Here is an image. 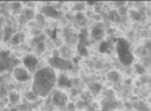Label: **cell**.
I'll return each mask as SVG.
<instances>
[{
    "instance_id": "6da1fadb",
    "label": "cell",
    "mask_w": 151,
    "mask_h": 111,
    "mask_svg": "<svg viewBox=\"0 0 151 111\" xmlns=\"http://www.w3.org/2000/svg\"><path fill=\"white\" fill-rule=\"evenodd\" d=\"M56 82L57 76L53 68L44 67L36 72L34 83H32V92L38 96L45 97L53 90Z\"/></svg>"
},
{
    "instance_id": "7a4b0ae2",
    "label": "cell",
    "mask_w": 151,
    "mask_h": 111,
    "mask_svg": "<svg viewBox=\"0 0 151 111\" xmlns=\"http://www.w3.org/2000/svg\"><path fill=\"white\" fill-rule=\"evenodd\" d=\"M116 52L120 62L123 65H129L134 62V56L129 50V43L125 39L119 38L116 40Z\"/></svg>"
},
{
    "instance_id": "3957f363",
    "label": "cell",
    "mask_w": 151,
    "mask_h": 111,
    "mask_svg": "<svg viewBox=\"0 0 151 111\" xmlns=\"http://www.w3.org/2000/svg\"><path fill=\"white\" fill-rule=\"evenodd\" d=\"M47 63L50 64V66L52 68L60 70H71L73 67V62L62 58V57H51V58H49Z\"/></svg>"
},
{
    "instance_id": "277c9868",
    "label": "cell",
    "mask_w": 151,
    "mask_h": 111,
    "mask_svg": "<svg viewBox=\"0 0 151 111\" xmlns=\"http://www.w3.org/2000/svg\"><path fill=\"white\" fill-rule=\"evenodd\" d=\"M23 63H24V66L28 69L29 72H34L38 66V58L35 55L28 54L23 58Z\"/></svg>"
},
{
    "instance_id": "5b68a950",
    "label": "cell",
    "mask_w": 151,
    "mask_h": 111,
    "mask_svg": "<svg viewBox=\"0 0 151 111\" xmlns=\"http://www.w3.org/2000/svg\"><path fill=\"white\" fill-rule=\"evenodd\" d=\"M13 76L19 82H26V81H28L30 79L28 71L24 69V68H21V67H16V68L13 69Z\"/></svg>"
},
{
    "instance_id": "8992f818",
    "label": "cell",
    "mask_w": 151,
    "mask_h": 111,
    "mask_svg": "<svg viewBox=\"0 0 151 111\" xmlns=\"http://www.w3.org/2000/svg\"><path fill=\"white\" fill-rule=\"evenodd\" d=\"M19 64V60L17 58H12V57L10 56L9 58L0 62V72L6 71V70H11L13 67L17 66Z\"/></svg>"
},
{
    "instance_id": "52a82bcc",
    "label": "cell",
    "mask_w": 151,
    "mask_h": 111,
    "mask_svg": "<svg viewBox=\"0 0 151 111\" xmlns=\"http://www.w3.org/2000/svg\"><path fill=\"white\" fill-rule=\"evenodd\" d=\"M67 95L65 93L60 92V91H57V92L54 93L53 98H52V102L55 106L57 107H65L67 104Z\"/></svg>"
},
{
    "instance_id": "ba28073f",
    "label": "cell",
    "mask_w": 151,
    "mask_h": 111,
    "mask_svg": "<svg viewBox=\"0 0 151 111\" xmlns=\"http://www.w3.org/2000/svg\"><path fill=\"white\" fill-rule=\"evenodd\" d=\"M41 13L43 15L47 16V17H52V19H57L60 17V13L57 11V9L55 6H50V4H47V6H43L41 8Z\"/></svg>"
},
{
    "instance_id": "9c48e42d",
    "label": "cell",
    "mask_w": 151,
    "mask_h": 111,
    "mask_svg": "<svg viewBox=\"0 0 151 111\" xmlns=\"http://www.w3.org/2000/svg\"><path fill=\"white\" fill-rule=\"evenodd\" d=\"M56 84L58 85V87L60 89H71L73 86V81L66 77L65 74H60L58 78H57V82Z\"/></svg>"
},
{
    "instance_id": "30bf717a",
    "label": "cell",
    "mask_w": 151,
    "mask_h": 111,
    "mask_svg": "<svg viewBox=\"0 0 151 111\" xmlns=\"http://www.w3.org/2000/svg\"><path fill=\"white\" fill-rule=\"evenodd\" d=\"M91 35H92V38H94L95 40H101V39L105 37L104 29L99 25L95 26V27H93V29H92Z\"/></svg>"
},
{
    "instance_id": "8fae6325",
    "label": "cell",
    "mask_w": 151,
    "mask_h": 111,
    "mask_svg": "<svg viewBox=\"0 0 151 111\" xmlns=\"http://www.w3.org/2000/svg\"><path fill=\"white\" fill-rule=\"evenodd\" d=\"M88 90H90V93L91 94H93V95H97L98 93L101 92V84H98V83H90L88 84Z\"/></svg>"
},
{
    "instance_id": "7c38bea8",
    "label": "cell",
    "mask_w": 151,
    "mask_h": 111,
    "mask_svg": "<svg viewBox=\"0 0 151 111\" xmlns=\"http://www.w3.org/2000/svg\"><path fill=\"white\" fill-rule=\"evenodd\" d=\"M14 36V29L12 27H6V30H4V36H3V41L8 42L11 41L12 37Z\"/></svg>"
},
{
    "instance_id": "4fadbf2b",
    "label": "cell",
    "mask_w": 151,
    "mask_h": 111,
    "mask_svg": "<svg viewBox=\"0 0 151 111\" xmlns=\"http://www.w3.org/2000/svg\"><path fill=\"white\" fill-rule=\"evenodd\" d=\"M24 37H25V36H24V34H22V32L15 34V35L12 37V39H11V43H12L13 45L19 44V43H21V42L23 41V38H24Z\"/></svg>"
},
{
    "instance_id": "5bb4252c",
    "label": "cell",
    "mask_w": 151,
    "mask_h": 111,
    "mask_svg": "<svg viewBox=\"0 0 151 111\" xmlns=\"http://www.w3.org/2000/svg\"><path fill=\"white\" fill-rule=\"evenodd\" d=\"M23 15L25 16L27 21H30L35 17V12L32 9H29V8H26V9L23 10Z\"/></svg>"
},
{
    "instance_id": "9a60e30c",
    "label": "cell",
    "mask_w": 151,
    "mask_h": 111,
    "mask_svg": "<svg viewBox=\"0 0 151 111\" xmlns=\"http://www.w3.org/2000/svg\"><path fill=\"white\" fill-rule=\"evenodd\" d=\"M109 19H110V21H112V22H119L120 19H121V16H120V14L118 13V11L111 10L110 12H109Z\"/></svg>"
},
{
    "instance_id": "2e32d148",
    "label": "cell",
    "mask_w": 151,
    "mask_h": 111,
    "mask_svg": "<svg viewBox=\"0 0 151 111\" xmlns=\"http://www.w3.org/2000/svg\"><path fill=\"white\" fill-rule=\"evenodd\" d=\"M9 98H10V102H11L12 105H15L19 100V95L16 92H11L9 95Z\"/></svg>"
},
{
    "instance_id": "e0dca14e",
    "label": "cell",
    "mask_w": 151,
    "mask_h": 111,
    "mask_svg": "<svg viewBox=\"0 0 151 111\" xmlns=\"http://www.w3.org/2000/svg\"><path fill=\"white\" fill-rule=\"evenodd\" d=\"M131 16L135 21H142V19H145V15L142 12H138V11H131Z\"/></svg>"
},
{
    "instance_id": "ac0fdd59",
    "label": "cell",
    "mask_w": 151,
    "mask_h": 111,
    "mask_svg": "<svg viewBox=\"0 0 151 111\" xmlns=\"http://www.w3.org/2000/svg\"><path fill=\"white\" fill-rule=\"evenodd\" d=\"M77 50H78L79 55H81V56H88V49H86V47H85V45L78 44V47H77Z\"/></svg>"
},
{
    "instance_id": "d6986e66",
    "label": "cell",
    "mask_w": 151,
    "mask_h": 111,
    "mask_svg": "<svg viewBox=\"0 0 151 111\" xmlns=\"http://www.w3.org/2000/svg\"><path fill=\"white\" fill-rule=\"evenodd\" d=\"M107 78L110 81H112V82H116L118 80H119V78H120V76H119V73L116 72V71H110V72L108 73V76H107Z\"/></svg>"
},
{
    "instance_id": "ffe728a7",
    "label": "cell",
    "mask_w": 151,
    "mask_h": 111,
    "mask_svg": "<svg viewBox=\"0 0 151 111\" xmlns=\"http://www.w3.org/2000/svg\"><path fill=\"white\" fill-rule=\"evenodd\" d=\"M75 19H77V22L79 23V24H81V25H83V24H85V16L84 14L82 12H78L76 13V16Z\"/></svg>"
},
{
    "instance_id": "44dd1931",
    "label": "cell",
    "mask_w": 151,
    "mask_h": 111,
    "mask_svg": "<svg viewBox=\"0 0 151 111\" xmlns=\"http://www.w3.org/2000/svg\"><path fill=\"white\" fill-rule=\"evenodd\" d=\"M10 56H11V52H10L9 50H1V51H0V62L6 59V58H9Z\"/></svg>"
},
{
    "instance_id": "7402d4cb",
    "label": "cell",
    "mask_w": 151,
    "mask_h": 111,
    "mask_svg": "<svg viewBox=\"0 0 151 111\" xmlns=\"http://www.w3.org/2000/svg\"><path fill=\"white\" fill-rule=\"evenodd\" d=\"M134 107H135L137 110H140V111H149V108L148 106H146L145 104H142V102H136L135 105H134Z\"/></svg>"
},
{
    "instance_id": "603a6c76",
    "label": "cell",
    "mask_w": 151,
    "mask_h": 111,
    "mask_svg": "<svg viewBox=\"0 0 151 111\" xmlns=\"http://www.w3.org/2000/svg\"><path fill=\"white\" fill-rule=\"evenodd\" d=\"M44 40H45V35H39V36H37V37H35V38L32 39V43L34 44H36L37 45L38 43H40V42H43Z\"/></svg>"
},
{
    "instance_id": "cb8c5ba5",
    "label": "cell",
    "mask_w": 151,
    "mask_h": 111,
    "mask_svg": "<svg viewBox=\"0 0 151 111\" xmlns=\"http://www.w3.org/2000/svg\"><path fill=\"white\" fill-rule=\"evenodd\" d=\"M98 51L101 52V53H105V52L108 51V43L106 41H103L99 44V48H98Z\"/></svg>"
},
{
    "instance_id": "d4e9b609",
    "label": "cell",
    "mask_w": 151,
    "mask_h": 111,
    "mask_svg": "<svg viewBox=\"0 0 151 111\" xmlns=\"http://www.w3.org/2000/svg\"><path fill=\"white\" fill-rule=\"evenodd\" d=\"M36 48H37L38 53H43V52L45 51V43H44V41L38 43V44L36 45Z\"/></svg>"
},
{
    "instance_id": "484cf974",
    "label": "cell",
    "mask_w": 151,
    "mask_h": 111,
    "mask_svg": "<svg viewBox=\"0 0 151 111\" xmlns=\"http://www.w3.org/2000/svg\"><path fill=\"white\" fill-rule=\"evenodd\" d=\"M26 98L28 99V100H36V99L38 98V95L35 94L32 91H30V92L26 93Z\"/></svg>"
},
{
    "instance_id": "4316f807",
    "label": "cell",
    "mask_w": 151,
    "mask_h": 111,
    "mask_svg": "<svg viewBox=\"0 0 151 111\" xmlns=\"http://www.w3.org/2000/svg\"><path fill=\"white\" fill-rule=\"evenodd\" d=\"M135 70L136 72L139 73V74H142V73L145 72V67L140 65V64H136L135 65Z\"/></svg>"
},
{
    "instance_id": "83f0119b",
    "label": "cell",
    "mask_w": 151,
    "mask_h": 111,
    "mask_svg": "<svg viewBox=\"0 0 151 111\" xmlns=\"http://www.w3.org/2000/svg\"><path fill=\"white\" fill-rule=\"evenodd\" d=\"M84 9V4L82 2H79V3H76L75 6H73V10H75L76 12L78 13V12H81L82 10Z\"/></svg>"
},
{
    "instance_id": "f1b7e54d",
    "label": "cell",
    "mask_w": 151,
    "mask_h": 111,
    "mask_svg": "<svg viewBox=\"0 0 151 111\" xmlns=\"http://www.w3.org/2000/svg\"><path fill=\"white\" fill-rule=\"evenodd\" d=\"M81 98L83 102H88L90 99H91V93L88 92H85V93H82L81 94Z\"/></svg>"
},
{
    "instance_id": "f546056e",
    "label": "cell",
    "mask_w": 151,
    "mask_h": 111,
    "mask_svg": "<svg viewBox=\"0 0 151 111\" xmlns=\"http://www.w3.org/2000/svg\"><path fill=\"white\" fill-rule=\"evenodd\" d=\"M11 8H12V10L14 11V12H17V11H19L21 10V8H22V4L19 2H13L12 6H11Z\"/></svg>"
},
{
    "instance_id": "4dcf8cb0",
    "label": "cell",
    "mask_w": 151,
    "mask_h": 111,
    "mask_svg": "<svg viewBox=\"0 0 151 111\" xmlns=\"http://www.w3.org/2000/svg\"><path fill=\"white\" fill-rule=\"evenodd\" d=\"M126 12H127V9H126L125 6H120L119 11H118V13L120 14V16H121V15H125Z\"/></svg>"
},
{
    "instance_id": "1f68e13d",
    "label": "cell",
    "mask_w": 151,
    "mask_h": 111,
    "mask_svg": "<svg viewBox=\"0 0 151 111\" xmlns=\"http://www.w3.org/2000/svg\"><path fill=\"white\" fill-rule=\"evenodd\" d=\"M4 96H6V90L3 86H1L0 87V98H2Z\"/></svg>"
},
{
    "instance_id": "d6a6232c",
    "label": "cell",
    "mask_w": 151,
    "mask_h": 111,
    "mask_svg": "<svg viewBox=\"0 0 151 111\" xmlns=\"http://www.w3.org/2000/svg\"><path fill=\"white\" fill-rule=\"evenodd\" d=\"M86 104H88V102H83V100H82V102H79L78 104H77V107L81 109V108H83L84 106H86Z\"/></svg>"
},
{
    "instance_id": "836d02e7",
    "label": "cell",
    "mask_w": 151,
    "mask_h": 111,
    "mask_svg": "<svg viewBox=\"0 0 151 111\" xmlns=\"http://www.w3.org/2000/svg\"><path fill=\"white\" fill-rule=\"evenodd\" d=\"M27 22V19H26V17L24 15H21L19 16V23H21V24H25V23Z\"/></svg>"
},
{
    "instance_id": "e575fe53",
    "label": "cell",
    "mask_w": 151,
    "mask_h": 111,
    "mask_svg": "<svg viewBox=\"0 0 151 111\" xmlns=\"http://www.w3.org/2000/svg\"><path fill=\"white\" fill-rule=\"evenodd\" d=\"M75 107H76V105L75 104H69V105H68V110L69 111H71V110H75Z\"/></svg>"
},
{
    "instance_id": "d590c367",
    "label": "cell",
    "mask_w": 151,
    "mask_h": 111,
    "mask_svg": "<svg viewBox=\"0 0 151 111\" xmlns=\"http://www.w3.org/2000/svg\"><path fill=\"white\" fill-rule=\"evenodd\" d=\"M50 35L52 37V39H55L56 38V30H54V32H50Z\"/></svg>"
},
{
    "instance_id": "8d00e7d4",
    "label": "cell",
    "mask_w": 151,
    "mask_h": 111,
    "mask_svg": "<svg viewBox=\"0 0 151 111\" xmlns=\"http://www.w3.org/2000/svg\"><path fill=\"white\" fill-rule=\"evenodd\" d=\"M37 19H38V21H39V22H43V21H44L43 16L41 15V14H38V15H37Z\"/></svg>"
},
{
    "instance_id": "74e56055",
    "label": "cell",
    "mask_w": 151,
    "mask_h": 111,
    "mask_svg": "<svg viewBox=\"0 0 151 111\" xmlns=\"http://www.w3.org/2000/svg\"><path fill=\"white\" fill-rule=\"evenodd\" d=\"M146 48L151 51V41H147V42H146Z\"/></svg>"
},
{
    "instance_id": "f35d334b",
    "label": "cell",
    "mask_w": 151,
    "mask_h": 111,
    "mask_svg": "<svg viewBox=\"0 0 151 111\" xmlns=\"http://www.w3.org/2000/svg\"><path fill=\"white\" fill-rule=\"evenodd\" d=\"M53 54H54V57H60V52L57 51V50H54Z\"/></svg>"
},
{
    "instance_id": "ab89813d",
    "label": "cell",
    "mask_w": 151,
    "mask_h": 111,
    "mask_svg": "<svg viewBox=\"0 0 151 111\" xmlns=\"http://www.w3.org/2000/svg\"><path fill=\"white\" fill-rule=\"evenodd\" d=\"M88 3L90 6H92V4H94V3H96V2H95V1H88Z\"/></svg>"
},
{
    "instance_id": "60d3db41",
    "label": "cell",
    "mask_w": 151,
    "mask_h": 111,
    "mask_svg": "<svg viewBox=\"0 0 151 111\" xmlns=\"http://www.w3.org/2000/svg\"><path fill=\"white\" fill-rule=\"evenodd\" d=\"M2 84H3V78L0 77V85H2Z\"/></svg>"
},
{
    "instance_id": "b9f144b4",
    "label": "cell",
    "mask_w": 151,
    "mask_h": 111,
    "mask_svg": "<svg viewBox=\"0 0 151 111\" xmlns=\"http://www.w3.org/2000/svg\"><path fill=\"white\" fill-rule=\"evenodd\" d=\"M2 23H3V19H2V17H0V27H1V25H2Z\"/></svg>"
},
{
    "instance_id": "7bdbcfd3",
    "label": "cell",
    "mask_w": 151,
    "mask_h": 111,
    "mask_svg": "<svg viewBox=\"0 0 151 111\" xmlns=\"http://www.w3.org/2000/svg\"><path fill=\"white\" fill-rule=\"evenodd\" d=\"M126 108H131V104H125Z\"/></svg>"
},
{
    "instance_id": "ee69618b",
    "label": "cell",
    "mask_w": 151,
    "mask_h": 111,
    "mask_svg": "<svg viewBox=\"0 0 151 111\" xmlns=\"http://www.w3.org/2000/svg\"><path fill=\"white\" fill-rule=\"evenodd\" d=\"M11 111H16V109H11Z\"/></svg>"
},
{
    "instance_id": "f6af8a7d",
    "label": "cell",
    "mask_w": 151,
    "mask_h": 111,
    "mask_svg": "<svg viewBox=\"0 0 151 111\" xmlns=\"http://www.w3.org/2000/svg\"><path fill=\"white\" fill-rule=\"evenodd\" d=\"M71 111H75V110H71Z\"/></svg>"
}]
</instances>
